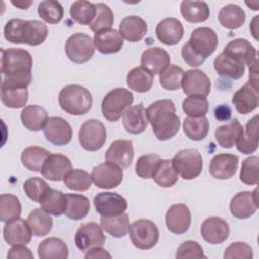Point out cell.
<instances>
[{
  "instance_id": "obj_1",
  "label": "cell",
  "mask_w": 259,
  "mask_h": 259,
  "mask_svg": "<svg viewBox=\"0 0 259 259\" xmlns=\"http://www.w3.org/2000/svg\"><path fill=\"white\" fill-rule=\"evenodd\" d=\"M1 73L4 87H27L31 82L32 57L20 48L1 49Z\"/></svg>"
},
{
  "instance_id": "obj_2",
  "label": "cell",
  "mask_w": 259,
  "mask_h": 259,
  "mask_svg": "<svg viewBox=\"0 0 259 259\" xmlns=\"http://www.w3.org/2000/svg\"><path fill=\"white\" fill-rule=\"evenodd\" d=\"M148 120L159 141L173 138L179 131L180 118L176 114L175 104L171 99L157 100L146 109Z\"/></svg>"
},
{
  "instance_id": "obj_3",
  "label": "cell",
  "mask_w": 259,
  "mask_h": 259,
  "mask_svg": "<svg viewBox=\"0 0 259 259\" xmlns=\"http://www.w3.org/2000/svg\"><path fill=\"white\" fill-rule=\"evenodd\" d=\"M48 36L47 25L39 20L10 19L4 27V37L12 44L38 46Z\"/></svg>"
},
{
  "instance_id": "obj_4",
  "label": "cell",
  "mask_w": 259,
  "mask_h": 259,
  "mask_svg": "<svg viewBox=\"0 0 259 259\" xmlns=\"http://www.w3.org/2000/svg\"><path fill=\"white\" fill-rule=\"evenodd\" d=\"M59 105L69 114H86L92 106V96L89 90L77 84L63 87L59 93Z\"/></svg>"
},
{
  "instance_id": "obj_5",
  "label": "cell",
  "mask_w": 259,
  "mask_h": 259,
  "mask_svg": "<svg viewBox=\"0 0 259 259\" xmlns=\"http://www.w3.org/2000/svg\"><path fill=\"white\" fill-rule=\"evenodd\" d=\"M134 101L133 93L125 88H115L109 91L101 102V112L105 119L117 121Z\"/></svg>"
},
{
  "instance_id": "obj_6",
  "label": "cell",
  "mask_w": 259,
  "mask_h": 259,
  "mask_svg": "<svg viewBox=\"0 0 259 259\" xmlns=\"http://www.w3.org/2000/svg\"><path fill=\"white\" fill-rule=\"evenodd\" d=\"M175 172L185 180L198 177L202 171L203 162L201 154L196 149L179 151L172 159Z\"/></svg>"
},
{
  "instance_id": "obj_7",
  "label": "cell",
  "mask_w": 259,
  "mask_h": 259,
  "mask_svg": "<svg viewBox=\"0 0 259 259\" xmlns=\"http://www.w3.org/2000/svg\"><path fill=\"white\" fill-rule=\"evenodd\" d=\"M133 245L141 250H149L156 246L159 240V230L155 223L147 219L135 221L130 228Z\"/></svg>"
},
{
  "instance_id": "obj_8",
  "label": "cell",
  "mask_w": 259,
  "mask_h": 259,
  "mask_svg": "<svg viewBox=\"0 0 259 259\" xmlns=\"http://www.w3.org/2000/svg\"><path fill=\"white\" fill-rule=\"evenodd\" d=\"M65 52L69 60L73 63H86L94 55V41L89 35L85 33L72 34L66 41Z\"/></svg>"
},
{
  "instance_id": "obj_9",
  "label": "cell",
  "mask_w": 259,
  "mask_h": 259,
  "mask_svg": "<svg viewBox=\"0 0 259 259\" xmlns=\"http://www.w3.org/2000/svg\"><path fill=\"white\" fill-rule=\"evenodd\" d=\"M79 143L89 152L100 150L106 141V128L100 120L89 119L79 130Z\"/></svg>"
},
{
  "instance_id": "obj_10",
  "label": "cell",
  "mask_w": 259,
  "mask_h": 259,
  "mask_svg": "<svg viewBox=\"0 0 259 259\" xmlns=\"http://www.w3.org/2000/svg\"><path fill=\"white\" fill-rule=\"evenodd\" d=\"M248 82L237 90L232 98V103L241 114H248L255 110L259 104L258 77L249 76Z\"/></svg>"
},
{
  "instance_id": "obj_11",
  "label": "cell",
  "mask_w": 259,
  "mask_h": 259,
  "mask_svg": "<svg viewBox=\"0 0 259 259\" xmlns=\"http://www.w3.org/2000/svg\"><path fill=\"white\" fill-rule=\"evenodd\" d=\"M92 182L99 188L110 189L117 187L123 179V171L119 166L105 162L95 166L91 172Z\"/></svg>"
},
{
  "instance_id": "obj_12",
  "label": "cell",
  "mask_w": 259,
  "mask_h": 259,
  "mask_svg": "<svg viewBox=\"0 0 259 259\" xmlns=\"http://www.w3.org/2000/svg\"><path fill=\"white\" fill-rule=\"evenodd\" d=\"M102 230V227L95 222L82 225L75 234L76 247L84 252L92 248L102 247L106 240Z\"/></svg>"
},
{
  "instance_id": "obj_13",
  "label": "cell",
  "mask_w": 259,
  "mask_h": 259,
  "mask_svg": "<svg viewBox=\"0 0 259 259\" xmlns=\"http://www.w3.org/2000/svg\"><path fill=\"white\" fill-rule=\"evenodd\" d=\"M187 42L197 55L206 59L217 50L219 40L215 31L204 26L195 28Z\"/></svg>"
},
{
  "instance_id": "obj_14",
  "label": "cell",
  "mask_w": 259,
  "mask_h": 259,
  "mask_svg": "<svg viewBox=\"0 0 259 259\" xmlns=\"http://www.w3.org/2000/svg\"><path fill=\"white\" fill-rule=\"evenodd\" d=\"M94 207L101 217H112L124 212L126 199L116 192H100L93 199Z\"/></svg>"
},
{
  "instance_id": "obj_15",
  "label": "cell",
  "mask_w": 259,
  "mask_h": 259,
  "mask_svg": "<svg viewBox=\"0 0 259 259\" xmlns=\"http://www.w3.org/2000/svg\"><path fill=\"white\" fill-rule=\"evenodd\" d=\"M258 189L254 191L238 192L230 202V210L233 217L245 220L252 217L258 209Z\"/></svg>"
},
{
  "instance_id": "obj_16",
  "label": "cell",
  "mask_w": 259,
  "mask_h": 259,
  "mask_svg": "<svg viewBox=\"0 0 259 259\" xmlns=\"http://www.w3.org/2000/svg\"><path fill=\"white\" fill-rule=\"evenodd\" d=\"M184 94L187 96L198 95L206 97L211 88L208 76L201 70H188L184 73L181 83Z\"/></svg>"
},
{
  "instance_id": "obj_17",
  "label": "cell",
  "mask_w": 259,
  "mask_h": 259,
  "mask_svg": "<svg viewBox=\"0 0 259 259\" xmlns=\"http://www.w3.org/2000/svg\"><path fill=\"white\" fill-rule=\"evenodd\" d=\"M46 139L56 146H64L71 142L73 130L68 121L59 116L49 117L45 127Z\"/></svg>"
},
{
  "instance_id": "obj_18",
  "label": "cell",
  "mask_w": 259,
  "mask_h": 259,
  "mask_svg": "<svg viewBox=\"0 0 259 259\" xmlns=\"http://www.w3.org/2000/svg\"><path fill=\"white\" fill-rule=\"evenodd\" d=\"M203 240L211 245L224 243L230 235L229 224L219 217H209L203 221L200 227Z\"/></svg>"
},
{
  "instance_id": "obj_19",
  "label": "cell",
  "mask_w": 259,
  "mask_h": 259,
  "mask_svg": "<svg viewBox=\"0 0 259 259\" xmlns=\"http://www.w3.org/2000/svg\"><path fill=\"white\" fill-rule=\"evenodd\" d=\"M31 235L28 223L19 217L7 222L3 228V238L11 246L28 244Z\"/></svg>"
},
{
  "instance_id": "obj_20",
  "label": "cell",
  "mask_w": 259,
  "mask_h": 259,
  "mask_svg": "<svg viewBox=\"0 0 259 259\" xmlns=\"http://www.w3.org/2000/svg\"><path fill=\"white\" fill-rule=\"evenodd\" d=\"M72 170L70 159L62 154H50L41 168V174L51 181H61Z\"/></svg>"
},
{
  "instance_id": "obj_21",
  "label": "cell",
  "mask_w": 259,
  "mask_h": 259,
  "mask_svg": "<svg viewBox=\"0 0 259 259\" xmlns=\"http://www.w3.org/2000/svg\"><path fill=\"white\" fill-rule=\"evenodd\" d=\"M106 162L115 164L120 168H127L134 160V147L131 140H116L105 152Z\"/></svg>"
},
{
  "instance_id": "obj_22",
  "label": "cell",
  "mask_w": 259,
  "mask_h": 259,
  "mask_svg": "<svg viewBox=\"0 0 259 259\" xmlns=\"http://www.w3.org/2000/svg\"><path fill=\"white\" fill-rule=\"evenodd\" d=\"M166 226L173 234L181 235L187 232L191 223V214L187 205L177 203L170 206L166 212Z\"/></svg>"
},
{
  "instance_id": "obj_23",
  "label": "cell",
  "mask_w": 259,
  "mask_h": 259,
  "mask_svg": "<svg viewBox=\"0 0 259 259\" xmlns=\"http://www.w3.org/2000/svg\"><path fill=\"white\" fill-rule=\"evenodd\" d=\"M239 158L234 154H218L209 164V173L212 177L220 180L232 178L238 170Z\"/></svg>"
},
{
  "instance_id": "obj_24",
  "label": "cell",
  "mask_w": 259,
  "mask_h": 259,
  "mask_svg": "<svg viewBox=\"0 0 259 259\" xmlns=\"http://www.w3.org/2000/svg\"><path fill=\"white\" fill-rule=\"evenodd\" d=\"M170 55L160 47H152L143 52L141 65L153 75L160 74L170 65Z\"/></svg>"
},
{
  "instance_id": "obj_25",
  "label": "cell",
  "mask_w": 259,
  "mask_h": 259,
  "mask_svg": "<svg viewBox=\"0 0 259 259\" xmlns=\"http://www.w3.org/2000/svg\"><path fill=\"white\" fill-rule=\"evenodd\" d=\"M223 53L239 60L248 67L257 62V51L254 46L245 38H236L228 42Z\"/></svg>"
},
{
  "instance_id": "obj_26",
  "label": "cell",
  "mask_w": 259,
  "mask_h": 259,
  "mask_svg": "<svg viewBox=\"0 0 259 259\" xmlns=\"http://www.w3.org/2000/svg\"><path fill=\"white\" fill-rule=\"evenodd\" d=\"M182 23L173 17H168L161 20L156 26V35L158 39L168 46L178 44L183 37Z\"/></svg>"
},
{
  "instance_id": "obj_27",
  "label": "cell",
  "mask_w": 259,
  "mask_h": 259,
  "mask_svg": "<svg viewBox=\"0 0 259 259\" xmlns=\"http://www.w3.org/2000/svg\"><path fill=\"white\" fill-rule=\"evenodd\" d=\"M94 46L101 54H114L123 47V37L116 29L108 28L94 33Z\"/></svg>"
},
{
  "instance_id": "obj_28",
  "label": "cell",
  "mask_w": 259,
  "mask_h": 259,
  "mask_svg": "<svg viewBox=\"0 0 259 259\" xmlns=\"http://www.w3.org/2000/svg\"><path fill=\"white\" fill-rule=\"evenodd\" d=\"M123 127L133 135L143 133L149 123L146 108L142 103L131 106L122 115Z\"/></svg>"
},
{
  "instance_id": "obj_29",
  "label": "cell",
  "mask_w": 259,
  "mask_h": 259,
  "mask_svg": "<svg viewBox=\"0 0 259 259\" xmlns=\"http://www.w3.org/2000/svg\"><path fill=\"white\" fill-rule=\"evenodd\" d=\"M245 66L244 63L225 53H221L213 61V68L220 76L235 80L243 77Z\"/></svg>"
},
{
  "instance_id": "obj_30",
  "label": "cell",
  "mask_w": 259,
  "mask_h": 259,
  "mask_svg": "<svg viewBox=\"0 0 259 259\" xmlns=\"http://www.w3.org/2000/svg\"><path fill=\"white\" fill-rule=\"evenodd\" d=\"M147 22L137 15L124 17L119 24V33L121 36L131 42L140 41L147 33Z\"/></svg>"
},
{
  "instance_id": "obj_31",
  "label": "cell",
  "mask_w": 259,
  "mask_h": 259,
  "mask_svg": "<svg viewBox=\"0 0 259 259\" xmlns=\"http://www.w3.org/2000/svg\"><path fill=\"white\" fill-rule=\"evenodd\" d=\"M236 147L242 154H252L258 148V115L251 118L239 139L236 142Z\"/></svg>"
},
{
  "instance_id": "obj_32",
  "label": "cell",
  "mask_w": 259,
  "mask_h": 259,
  "mask_svg": "<svg viewBox=\"0 0 259 259\" xmlns=\"http://www.w3.org/2000/svg\"><path fill=\"white\" fill-rule=\"evenodd\" d=\"M22 124L29 131L37 132L45 127L49 117L46 109L39 105L25 106L20 114Z\"/></svg>"
},
{
  "instance_id": "obj_33",
  "label": "cell",
  "mask_w": 259,
  "mask_h": 259,
  "mask_svg": "<svg viewBox=\"0 0 259 259\" xmlns=\"http://www.w3.org/2000/svg\"><path fill=\"white\" fill-rule=\"evenodd\" d=\"M182 17L190 23H199L209 17V7L204 1H182L180 4Z\"/></svg>"
},
{
  "instance_id": "obj_34",
  "label": "cell",
  "mask_w": 259,
  "mask_h": 259,
  "mask_svg": "<svg viewBox=\"0 0 259 259\" xmlns=\"http://www.w3.org/2000/svg\"><path fill=\"white\" fill-rule=\"evenodd\" d=\"M37 254L40 259H66L68 258L69 250L63 240L51 237L45 239L38 245Z\"/></svg>"
},
{
  "instance_id": "obj_35",
  "label": "cell",
  "mask_w": 259,
  "mask_h": 259,
  "mask_svg": "<svg viewBox=\"0 0 259 259\" xmlns=\"http://www.w3.org/2000/svg\"><path fill=\"white\" fill-rule=\"evenodd\" d=\"M218 19L223 27L228 29H237L244 24L246 14L239 5L228 4L221 8Z\"/></svg>"
},
{
  "instance_id": "obj_36",
  "label": "cell",
  "mask_w": 259,
  "mask_h": 259,
  "mask_svg": "<svg viewBox=\"0 0 259 259\" xmlns=\"http://www.w3.org/2000/svg\"><path fill=\"white\" fill-rule=\"evenodd\" d=\"M100 225L106 233L114 238H123L131 228L128 215L124 212L112 217H101Z\"/></svg>"
},
{
  "instance_id": "obj_37",
  "label": "cell",
  "mask_w": 259,
  "mask_h": 259,
  "mask_svg": "<svg viewBox=\"0 0 259 259\" xmlns=\"http://www.w3.org/2000/svg\"><path fill=\"white\" fill-rule=\"evenodd\" d=\"M243 132V126L237 118L231 120L230 123L217 127L214 136L218 144L225 149L235 146L237 140Z\"/></svg>"
},
{
  "instance_id": "obj_38",
  "label": "cell",
  "mask_w": 259,
  "mask_h": 259,
  "mask_svg": "<svg viewBox=\"0 0 259 259\" xmlns=\"http://www.w3.org/2000/svg\"><path fill=\"white\" fill-rule=\"evenodd\" d=\"M153 76L154 75L151 72L142 66L136 67L128 72L126 76V84L130 89L139 93H145L152 88Z\"/></svg>"
},
{
  "instance_id": "obj_39",
  "label": "cell",
  "mask_w": 259,
  "mask_h": 259,
  "mask_svg": "<svg viewBox=\"0 0 259 259\" xmlns=\"http://www.w3.org/2000/svg\"><path fill=\"white\" fill-rule=\"evenodd\" d=\"M67 196V207L65 210V215L74 221H79L84 219L90 210L89 199L82 194L68 193Z\"/></svg>"
},
{
  "instance_id": "obj_40",
  "label": "cell",
  "mask_w": 259,
  "mask_h": 259,
  "mask_svg": "<svg viewBox=\"0 0 259 259\" xmlns=\"http://www.w3.org/2000/svg\"><path fill=\"white\" fill-rule=\"evenodd\" d=\"M50 154L51 153L41 147L30 146L22 151L21 163L29 171L41 172L42 165Z\"/></svg>"
},
{
  "instance_id": "obj_41",
  "label": "cell",
  "mask_w": 259,
  "mask_h": 259,
  "mask_svg": "<svg viewBox=\"0 0 259 259\" xmlns=\"http://www.w3.org/2000/svg\"><path fill=\"white\" fill-rule=\"evenodd\" d=\"M27 223L32 235L42 237L48 235L53 227V220L42 208L33 209L27 217Z\"/></svg>"
},
{
  "instance_id": "obj_42",
  "label": "cell",
  "mask_w": 259,
  "mask_h": 259,
  "mask_svg": "<svg viewBox=\"0 0 259 259\" xmlns=\"http://www.w3.org/2000/svg\"><path fill=\"white\" fill-rule=\"evenodd\" d=\"M41 208L49 214L58 217L65 213L67 207V196L62 191L51 188L40 202Z\"/></svg>"
},
{
  "instance_id": "obj_43",
  "label": "cell",
  "mask_w": 259,
  "mask_h": 259,
  "mask_svg": "<svg viewBox=\"0 0 259 259\" xmlns=\"http://www.w3.org/2000/svg\"><path fill=\"white\" fill-rule=\"evenodd\" d=\"M209 122L205 116L185 117L183 120V132L186 137L192 141H201L207 134Z\"/></svg>"
},
{
  "instance_id": "obj_44",
  "label": "cell",
  "mask_w": 259,
  "mask_h": 259,
  "mask_svg": "<svg viewBox=\"0 0 259 259\" xmlns=\"http://www.w3.org/2000/svg\"><path fill=\"white\" fill-rule=\"evenodd\" d=\"M28 100L27 87L1 86V101L9 108L23 107Z\"/></svg>"
},
{
  "instance_id": "obj_45",
  "label": "cell",
  "mask_w": 259,
  "mask_h": 259,
  "mask_svg": "<svg viewBox=\"0 0 259 259\" xmlns=\"http://www.w3.org/2000/svg\"><path fill=\"white\" fill-rule=\"evenodd\" d=\"M152 178L159 186L172 187L178 180V174L173 168L172 160L161 159Z\"/></svg>"
},
{
  "instance_id": "obj_46",
  "label": "cell",
  "mask_w": 259,
  "mask_h": 259,
  "mask_svg": "<svg viewBox=\"0 0 259 259\" xmlns=\"http://www.w3.org/2000/svg\"><path fill=\"white\" fill-rule=\"evenodd\" d=\"M96 14L95 4L89 1H75L70 7L71 17L82 25H90Z\"/></svg>"
},
{
  "instance_id": "obj_47",
  "label": "cell",
  "mask_w": 259,
  "mask_h": 259,
  "mask_svg": "<svg viewBox=\"0 0 259 259\" xmlns=\"http://www.w3.org/2000/svg\"><path fill=\"white\" fill-rule=\"evenodd\" d=\"M21 213V204L19 199L13 194L3 193L0 196V220L7 223Z\"/></svg>"
},
{
  "instance_id": "obj_48",
  "label": "cell",
  "mask_w": 259,
  "mask_h": 259,
  "mask_svg": "<svg viewBox=\"0 0 259 259\" xmlns=\"http://www.w3.org/2000/svg\"><path fill=\"white\" fill-rule=\"evenodd\" d=\"M37 12L40 18L50 24L60 22L64 16V9L59 1L45 0L38 4Z\"/></svg>"
},
{
  "instance_id": "obj_49",
  "label": "cell",
  "mask_w": 259,
  "mask_h": 259,
  "mask_svg": "<svg viewBox=\"0 0 259 259\" xmlns=\"http://www.w3.org/2000/svg\"><path fill=\"white\" fill-rule=\"evenodd\" d=\"M63 181L67 188L75 191H86L92 183L91 175L82 169H72Z\"/></svg>"
},
{
  "instance_id": "obj_50",
  "label": "cell",
  "mask_w": 259,
  "mask_h": 259,
  "mask_svg": "<svg viewBox=\"0 0 259 259\" xmlns=\"http://www.w3.org/2000/svg\"><path fill=\"white\" fill-rule=\"evenodd\" d=\"M184 71L181 67L176 65H169L164 71L160 73V85L166 90H177L181 87Z\"/></svg>"
},
{
  "instance_id": "obj_51",
  "label": "cell",
  "mask_w": 259,
  "mask_h": 259,
  "mask_svg": "<svg viewBox=\"0 0 259 259\" xmlns=\"http://www.w3.org/2000/svg\"><path fill=\"white\" fill-rule=\"evenodd\" d=\"M95 8H96L95 17L91 22V24L89 25L90 29L94 31V33L110 28L114 21L113 13L108 5L104 3H96Z\"/></svg>"
},
{
  "instance_id": "obj_52",
  "label": "cell",
  "mask_w": 259,
  "mask_h": 259,
  "mask_svg": "<svg viewBox=\"0 0 259 259\" xmlns=\"http://www.w3.org/2000/svg\"><path fill=\"white\" fill-rule=\"evenodd\" d=\"M51 187L39 177H30L23 183V190L27 197L34 202L40 203Z\"/></svg>"
},
{
  "instance_id": "obj_53",
  "label": "cell",
  "mask_w": 259,
  "mask_h": 259,
  "mask_svg": "<svg viewBox=\"0 0 259 259\" xmlns=\"http://www.w3.org/2000/svg\"><path fill=\"white\" fill-rule=\"evenodd\" d=\"M208 101L206 97L192 95L186 97L182 102V109L189 117H202L208 111Z\"/></svg>"
},
{
  "instance_id": "obj_54",
  "label": "cell",
  "mask_w": 259,
  "mask_h": 259,
  "mask_svg": "<svg viewBox=\"0 0 259 259\" xmlns=\"http://www.w3.org/2000/svg\"><path fill=\"white\" fill-rule=\"evenodd\" d=\"M240 180L246 185H256L259 180V158L251 156L242 163Z\"/></svg>"
},
{
  "instance_id": "obj_55",
  "label": "cell",
  "mask_w": 259,
  "mask_h": 259,
  "mask_svg": "<svg viewBox=\"0 0 259 259\" xmlns=\"http://www.w3.org/2000/svg\"><path fill=\"white\" fill-rule=\"evenodd\" d=\"M160 160L161 157L157 154L141 156L136 163V174L144 179L152 178Z\"/></svg>"
},
{
  "instance_id": "obj_56",
  "label": "cell",
  "mask_w": 259,
  "mask_h": 259,
  "mask_svg": "<svg viewBox=\"0 0 259 259\" xmlns=\"http://www.w3.org/2000/svg\"><path fill=\"white\" fill-rule=\"evenodd\" d=\"M175 257L177 259L184 258H205L202 247L195 241H185L177 249Z\"/></svg>"
},
{
  "instance_id": "obj_57",
  "label": "cell",
  "mask_w": 259,
  "mask_h": 259,
  "mask_svg": "<svg viewBox=\"0 0 259 259\" xmlns=\"http://www.w3.org/2000/svg\"><path fill=\"white\" fill-rule=\"evenodd\" d=\"M253 257V250L251 246L244 242H235L232 243L225 251V259H251Z\"/></svg>"
},
{
  "instance_id": "obj_58",
  "label": "cell",
  "mask_w": 259,
  "mask_h": 259,
  "mask_svg": "<svg viewBox=\"0 0 259 259\" xmlns=\"http://www.w3.org/2000/svg\"><path fill=\"white\" fill-rule=\"evenodd\" d=\"M181 56L184 62L190 67H198L202 65L205 61V58L197 55L189 46L188 42H185L181 49Z\"/></svg>"
},
{
  "instance_id": "obj_59",
  "label": "cell",
  "mask_w": 259,
  "mask_h": 259,
  "mask_svg": "<svg viewBox=\"0 0 259 259\" xmlns=\"http://www.w3.org/2000/svg\"><path fill=\"white\" fill-rule=\"evenodd\" d=\"M7 258L33 259V254L27 247H25V245H15L9 249L7 253Z\"/></svg>"
},
{
  "instance_id": "obj_60",
  "label": "cell",
  "mask_w": 259,
  "mask_h": 259,
  "mask_svg": "<svg viewBox=\"0 0 259 259\" xmlns=\"http://www.w3.org/2000/svg\"><path fill=\"white\" fill-rule=\"evenodd\" d=\"M85 258L86 259H96V258H111V255L104 249H102V247H96V248H92L88 251H86L85 254Z\"/></svg>"
},
{
  "instance_id": "obj_61",
  "label": "cell",
  "mask_w": 259,
  "mask_h": 259,
  "mask_svg": "<svg viewBox=\"0 0 259 259\" xmlns=\"http://www.w3.org/2000/svg\"><path fill=\"white\" fill-rule=\"evenodd\" d=\"M232 115V111H231V108L225 104H222V105H219L218 107H215L214 109V116L218 120H221V121H224V120H228L230 119Z\"/></svg>"
},
{
  "instance_id": "obj_62",
  "label": "cell",
  "mask_w": 259,
  "mask_h": 259,
  "mask_svg": "<svg viewBox=\"0 0 259 259\" xmlns=\"http://www.w3.org/2000/svg\"><path fill=\"white\" fill-rule=\"evenodd\" d=\"M11 3L20 9H27L29 5L32 4V1H12Z\"/></svg>"
}]
</instances>
